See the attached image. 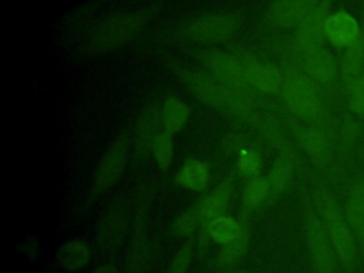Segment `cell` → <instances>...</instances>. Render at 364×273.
<instances>
[{"mask_svg": "<svg viewBox=\"0 0 364 273\" xmlns=\"http://www.w3.org/2000/svg\"><path fill=\"white\" fill-rule=\"evenodd\" d=\"M313 203L318 218L336 249L343 273H358L364 263L360 247L347 222L344 209L333 189L326 182H318L314 188Z\"/></svg>", "mask_w": 364, "mask_h": 273, "instance_id": "cell-1", "label": "cell"}, {"mask_svg": "<svg viewBox=\"0 0 364 273\" xmlns=\"http://www.w3.org/2000/svg\"><path fill=\"white\" fill-rule=\"evenodd\" d=\"M178 78L203 104L212 108L222 109L225 112H230L232 115H236L242 119L250 118L252 107L246 91L225 87L210 73L203 71L179 68Z\"/></svg>", "mask_w": 364, "mask_h": 273, "instance_id": "cell-2", "label": "cell"}, {"mask_svg": "<svg viewBox=\"0 0 364 273\" xmlns=\"http://www.w3.org/2000/svg\"><path fill=\"white\" fill-rule=\"evenodd\" d=\"M280 91L286 105L294 115L309 122L324 124L337 131V124L331 114L326 112L328 105L324 104L321 91L299 65L287 71Z\"/></svg>", "mask_w": 364, "mask_h": 273, "instance_id": "cell-3", "label": "cell"}, {"mask_svg": "<svg viewBox=\"0 0 364 273\" xmlns=\"http://www.w3.org/2000/svg\"><path fill=\"white\" fill-rule=\"evenodd\" d=\"M296 50L299 67L318 87L323 97L327 98L328 107L338 105L341 98H346V88L337 58L324 44L306 50L296 47Z\"/></svg>", "mask_w": 364, "mask_h": 273, "instance_id": "cell-4", "label": "cell"}, {"mask_svg": "<svg viewBox=\"0 0 364 273\" xmlns=\"http://www.w3.org/2000/svg\"><path fill=\"white\" fill-rule=\"evenodd\" d=\"M303 232L314 273H343L336 249L318 218L313 199L304 196L301 209Z\"/></svg>", "mask_w": 364, "mask_h": 273, "instance_id": "cell-5", "label": "cell"}, {"mask_svg": "<svg viewBox=\"0 0 364 273\" xmlns=\"http://www.w3.org/2000/svg\"><path fill=\"white\" fill-rule=\"evenodd\" d=\"M240 23L230 13H206L176 26L171 37L189 43H219L230 38Z\"/></svg>", "mask_w": 364, "mask_h": 273, "instance_id": "cell-6", "label": "cell"}, {"mask_svg": "<svg viewBox=\"0 0 364 273\" xmlns=\"http://www.w3.org/2000/svg\"><path fill=\"white\" fill-rule=\"evenodd\" d=\"M146 20V10L117 14L98 26L90 40V48L104 51L121 47L141 31Z\"/></svg>", "mask_w": 364, "mask_h": 273, "instance_id": "cell-7", "label": "cell"}, {"mask_svg": "<svg viewBox=\"0 0 364 273\" xmlns=\"http://www.w3.org/2000/svg\"><path fill=\"white\" fill-rule=\"evenodd\" d=\"M129 139L127 135H119L105 149L95 166L91 186V198L95 199L109 191L124 172L128 159Z\"/></svg>", "mask_w": 364, "mask_h": 273, "instance_id": "cell-8", "label": "cell"}, {"mask_svg": "<svg viewBox=\"0 0 364 273\" xmlns=\"http://www.w3.org/2000/svg\"><path fill=\"white\" fill-rule=\"evenodd\" d=\"M337 136L336 129L318 122H310L297 132L299 142L310 161L324 171L333 165Z\"/></svg>", "mask_w": 364, "mask_h": 273, "instance_id": "cell-9", "label": "cell"}, {"mask_svg": "<svg viewBox=\"0 0 364 273\" xmlns=\"http://www.w3.org/2000/svg\"><path fill=\"white\" fill-rule=\"evenodd\" d=\"M205 67L225 87L247 91L249 84L245 78V64L237 57L223 51H208L202 55Z\"/></svg>", "mask_w": 364, "mask_h": 273, "instance_id": "cell-10", "label": "cell"}, {"mask_svg": "<svg viewBox=\"0 0 364 273\" xmlns=\"http://www.w3.org/2000/svg\"><path fill=\"white\" fill-rule=\"evenodd\" d=\"M343 209L347 222L353 230V235L360 247V253L364 263V173H355L347 183Z\"/></svg>", "mask_w": 364, "mask_h": 273, "instance_id": "cell-11", "label": "cell"}, {"mask_svg": "<svg viewBox=\"0 0 364 273\" xmlns=\"http://www.w3.org/2000/svg\"><path fill=\"white\" fill-rule=\"evenodd\" d=\"M235 181L233 176L229 175L220 181V183L213 188L209 193L202 196L192 208L196 213L199 225H208L215 218L225 215L223 212L228 209L232 195H233Z\"/></svg>", "mask_w": 364, "mask_h": 273, "instance_id": "cell-12", "label": "cell"}, {"mask_svg": "<svg viewBox=\"0 0 364 273\" xmlns=\"http://www.w3.org/2000/svg\"><path fill=\"white\" fill-rule=\"evenodd\" d=\"M331 0H324L313 11H310L303 21L296 27L294 46L299 50H306L320 46L326 40V21L328 17Z\"/></svg>", "mask_w": 364, "mask_h": 273, "instance_id": "cell-13", "label": "cell"}, {"mask_svg": "<svg viewBox=\"0 0 364 273\" xmlns=\"http://www.w3.org/2000/svg\"><path fill=\"white\" fill-rule=\"evenodd\" d=\"M324 0H274L266 17L269 23L277 27H297L303 18L320 6Z\"/></svg>", "mask_w": 364, "mask_h": 273, "instance_id": "cell-14", "label": "cell"}, {"mask_svg": "<svg viewBox=\"0 0 364 273\" xmlns=\"http://www.w3.org/2000/svg\"><path fill=\"white\" fill-rule=\"evenodd\" d=\"M159 122L161 108L156 104H149L141 111L132 136V146L139 158H145L152 152L154 141L159 134Z\"/></svg>", "mask_w": 364, "mask_h": 273, "instance_id": "cell-15", "label": "cell"}, {"mask_svg": "<svg viewBox=\"0 0 364 273\" xmlns=\"http://www.w3.org/2000/svg\"><path fill=\"white\" fill-rule=\"evenodd\" d=\"M361 34L358 21L347 11L328 14L326 21V40L337 50H346Z\"/></svg>", "mask_w": 364, "mask_h": 273, "instance_id": "cell-16", "label": "cell"}, {"mask_svg": "<svg viewBox=\"0 0 364 273\" xmlns=\"http://www.w3.org/2000/svg\"><path fill=\"white\" fill-rule=\"evenodd\" d=\"M246 82L263 92H276L282 88L283 75L280 70L267 61H243Z\"/></svg>", "mask_w": 364, "mask_h": 273, "instance_id": "cell-17", "label": "cell"}, {"mask_svg": "<svg viewBox=\"0 0 364 273\" xmlns=\"http://www.w3.org/2000/svg\"><path fill=\"white\" fill-rule=\"evenodd\" d=\"M296 164H297V158L290 149L283 151L277 156V159L272 165V169L267 175L269 186H270V198H276L287 189V186L290 185L294 176Z\"/></svg>", "mask_w": 364, "mask_h": 273, "instance_id": "cell-18", "label": "cell"}, {"mask_svg": "<svg viewBox=\"0 0 364 273\" xmlns=\"http://www.w3.org/2000/svg\"><path fill=\"white\" fill-rule=\"evenodd\" d=\"M175 181L179 186L188 191L200 192L208 186L210 181L209 165L205 161L189 158L181 165L175 175Z\"/></svg>", "mask_w": 364, "mask_h": 273, "instance_id": "cell-19", "label": "cell"}, {"mask_svg": "<svg viewBox=\"0 0 364 273\" xmlns=\"http://www.w3.org/2000/svg\"><path fill=\"white\" fill-rule=\"evenodd\" d=\"M340 70L344 88L364 74V30H361L360 37L351 46L343 50Z\"/></svg>", "mask_w": 364, "mask_h": 273, "instance_id": "cell-20", "label": "cell"}, {"mask_svg": "<svg viewBox=\"0 0 364 273\" xmlns=\"http://www.w3.org/2000/svg\"><path fill=\"white\" fill-rule=\"evenodd\" d=\"M189 117V109L183 101L176 97H166L161 105V124L169 134L181 131Z\"/></svg>", "mask_w": 364, "mask_h": 273, "instance_id": "cell-21", "label": "cell"}, {"mask_svg": "<svg viewBox=\"0 0 364 273\" xmlns=\"http://www.w3.org/2000/svg\"><path fill=\"white\" fill-rule=\"evenodd\" d=\"M57 257L65 270H80L88 264L91 250L85 240L73 239L58 249Z\"/></svg>", "mask_w": 364, "mask_h": 273, "instance_id": "cell-22", "label": "cell"}, {"mask_svg": "<svg viewBox=\"0 0 364 273\" xmlns=\"http://www.w3.org/2000/svg\"><path fill=\"white\" fill-rule=\"evenodd\" d=\"M206 232L215 243L222 246L236 237L242 232V228L233 216L220 215L206 225Z\"/></svg>", "mask_w": 364, "mask_h": 273, "instance_id": "cell-23", "label": "cell"}, {"mask_svg": "<svg viewBox=\"0 0 364 273\" xmlns=\"http://www.w3.org/2000/svg\"><path fill=\"white\" fill-rule=\"evenodd\" d=\"M247 246H249V232L242 229V232L236 237H233L232 240L220 246L219 256H218L219 263L222 266L235 264L243 257V255L247 250Z\"/></svg>", "mask_w": 364, "mask_h": 273, "instance_id": "cell-24", "label": "cell"}, {"mask_svg": "<svg viewBox=\"0 0 364 273\" xmlns=\"http://www.w3.org/2000/svg\"><path fill=\"white\" fill-rule=\"evenodd\" d=\"M270 198V186L267 176H255L247 181L243 188V205L249 209L259 206Z\"/></svg>", "mask_w": 364, "mask_h": 273, "instance_id": "cell-25", "label": "cell"}, {"mask_svg": "<svg viewBox=\"0 0 364 273\" xmlns=\"http://www.w3.org/2000/svg\"><path fill=\"white\" fill-rule=\"evenodd\" d=\"M152 156L155 159V164L159 169L166 171L172 162V156H173V139H172V134L164 131L159 132L158 136L154 141L152 145Z\"/></svg>", "mask_w": 364, "mask_h": 273, "instance_id": "cell-26", "label": "cell"}, {"mask_svg": "<svg viewBox=\"0 0 364 273\" xmlns=\"http://www.w3.org/2000/svg\"><path fill=\"white\" fill-rule=\"evenodd\" d=\"M346 101L348 111L364 121V74L346 85Z\"/></svg>", "mask_w": 364, "mask_h": 273, "instance_id": "cell-27", "label": "cell"}, {"mask_svg": "<svg viewBox=\"0 0 364 273\" xmlns=\"http://www.w3.org/2000/svg\"><path fill=\"white\" fill-rule=\"evenodd\" d=\"M262 165V155L257 148H245L239 152L237 169L240 175L250 179L259 175Z\"/></svg>", "mask_w": 364, "mask_h": 273, "instance_id": "cell-28", "label": "cell"}, {"mask_svg": "<svg viewBox=\"0 0 364 273\" xmlns=\"http://www.w3.org/2000/svg\"><path fill=\"white\" fill-rule=\"evenodd\" d=\"M199 225V220L196 218V213L193 210V208H189L183 212H181L171 223V232L173 236L176 237H185L188 235H191L196 226Z\"/></svg>", "mask_w": 364, "mask_h": 273, "instance_id": "cell-29", "label": "cell"}, {"mask_svg": "<svg viewBox=\"0 0 364 273\" xmlns=\"http://www.w3.org/2000/svg\"><path fill=\"white\" fill-rule=\"evenodd\" d=\"M192 256H193V252H192L191 243L182 245V247L171 259L168 266V273H186L191 266Z\"/></svg>", "mask_w": 364, "mask_h": 273, "instance_id": "cell-30", "label": "cell"}, {"mask_svg": "<svg viewBox=\"0 0 364 273\" xmlns=\"http://www.w3.org/2000/svg\"><path fill=\"white\" fill-rule=\"evenodd\" d=\"M94 273H117V270L109 266H100L94 270Z\"/></svg>", "mask_w": 364, "mask_h": 273, "instance_id": "cell-31", "label": "cell"}, {"mask_svg": "<svg viewBox=\"0 0 364 273\" xmlns=\"http://www.w3.org/2000/svg\"><path fill=\"white\" fill-rule=\"evenodd\" d=\"M232 273H246V272H232Z\"/></svg>", "mask_w": 364, "mask_h": 273, "instance_id": "cell-32", "label": "cell"}]
</instances>
